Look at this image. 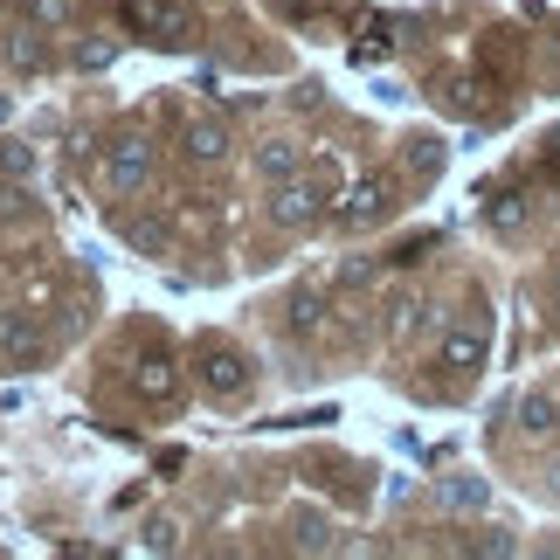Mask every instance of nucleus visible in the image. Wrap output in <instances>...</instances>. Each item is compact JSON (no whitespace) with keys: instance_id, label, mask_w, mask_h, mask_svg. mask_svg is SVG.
I'll list each match as a JSON object with an SVG mask.
<instances>
[{"instance_id":"obj_1","label":"nucleus","mask_w":560,"mask_h":560,"mask_svg":"<svg viewBox=\"0 0 560 560\" xmlns=\"http://www.w3.org/2000/svg\"><path fill=\"white\" fill-rule=\"evenodd\" d=\"M194 381H201L214 401H235V395H249V353L222 347V339H201V347H194Z\"/></svg>"},{"instance_id":"obj_11","label":"nucleus","mask_w":560,"mask_h":560,"mask_svg":"<svg viewBox=\"0 0 560 560\" xmlns=\"http://www.w3.org/2000/svg\"><path fill=\"white\" fill-rule=\"evenodd\" d=\"M478 360H485V332L478 326H457L443 339V368H478Z\"/></svg>"},{"instance_id":"obj_22","label":"nucleus","mask_w":560,"mask_h":560,"mask_svg":"<svg viewBox=\"0 0 560 560\" xmlns=\"http://www.w3.org/2000/svg\"><path fill=\"white\" fill-rule=\"evenodd\" d=\"M553 305H560V270H553Z\"/></svg>"},{"instance_id":"obj_19","label":"nucleus","mask_w":560,"mask_h":560,"mask_svg":"<svg viewBox=\"0 0 560 560\" xmlns=\"http://www.w3.org/2000/svg\"><path fill=\"white\" fill-rule=\"evenodd\" d=\"M520 214H526L520 201H499V208H491V229H520Z\"/></svg>"},{"instance_id":"obj_15","label":"nucleus","mask_w":560,"mask_h":560,"mask_svg":"<svg viewBox=\"0 0 560 560\" xmlns=\"http://www.w3.org/2000/svg\"><path fill=\"white\" fill-rule=\"evenodd\" d=\"M35 145H0V174H8V180H35Z\"/></svg>"},{"instance_id":"obj_4","label":"nucleus","mask_w":560,"mask_h":560,"mask_svg":"<svg viewBox=\"0 0 560 560\" xmlns=\"http://www.w3.org/2000/svg\"><path fill=\"white\" fill-rule=\"evenodd\" d=\"M104 180H112L118 194H132V187H145V180H153V145H145L139 132H132V139H118L112 153H104Z\"/></svg>"},{"instance_id":"obj_2","label":"nucleus","mask_w":560,"mask_h":560,"mask_svg":"<svg viewBox=\"0 0 560 560\" xmlns=\"http://www.w3.org/2000/svg\"><path fill=\"white\" fill-rule=\"evenodd\" d=\"M125 28L145 35V42H187L194 14L180 8V0H125Z\"/></svg>"},{"instance_id":"obj_12","label":"nucleus","mask_w":560,"mask_h":560,"mask_svg":"<svg viewBox=\"0 0 560 560\" xmlns=\"http://www.w3.org/2000/svg\"><path fill=\"white\" fill-rule=\"evenodd\" d=\"M42 56H49V49H42V28H35V21H21L14 42H8V62H14V70H42Z\"/></svg>"},{"instance_id":"obj_6","label":"nucleus","mask_w":560,"mask_h":560,"mask_svg":"<svg viewBox=\"0 0 560 560\" xmlns=\"http://www.w3.org/2000/svg\"><path fill=\"white\" fill-rule=\"evenodd\" d=\"M0 360H14V368L42 360V326L28 312H0Z\"/></svg>"},{"instance_id":"obj_23","label":"nucleus","mask_w":560,"mask_h":560,"mask_svg":"<svg viewBox=\"0 0 560 560\" xmlns=\"http://www.w3.org/2000/svg\"><path fill=\"white\" fill-rule=\"evenodd\" d=\"M0 125H8V97H0Z\"/></svg>"},{"instance_id":"obj_21","label":"nucleus","mask_w":560,"mask_h":560,"mask_svg":"<svg viewBox=\"0 0 560 560\" xmlns=\"http://www.w3.org/2000/svg\"><path fill=\"white\" fill-rule=\"evenodd\" d=\"M270 8H284V14H298V8H312V0H270Z\"/></svg>"},{"instance_id":"obj_16","label":"nucleus","mask_w":560,"mask_h":560,"mask_svg":"<svg viewBox=\"0 0 560 560\" xmlns=\"http://www.w3.org/2000/svg\"><path fill=\"white\" fill-rule=\"evenodd\" d=\"M35 28H70V0H28Z\"/></svg>"},{"instance_id":"obj_7","label":"nucleus","mask_w":560,"mask_h":560,"mask_svg":"<svg viewBox=\"0 0 560 560\" xmlns=\"http://www.w3.org/2000/svg\"><path fill=\"white\" fill-rule=\"evenodd\" d=\"M387 194H395V187H387V174H368V180H353L347 187V201H339V222H381V214H387Z\"/></svg>"},{"instance_id":"obj_18","label":"nucleus","mask_w":560,"mask_h":560,"mask_svg":"<svg viewBox=\"0 0 560 560\" xmlns=\"http://www.w3.org/2000/svg\"><path fill=\"white\" fill-rule=\"evenodd\" d=\"M180 547V526L174 520H153V526H145V553H174Z\"/></svg>"},{"instance_id":"obj_14","label":"nucleus","mask_w":560,"mask_h":560,"mask_svg":"<svg viewBox=\"0 0 560 560\" xmlns=\"http://www.w3.org/2000/svg\"><path fill=\"white\" fill-rule=\"evenodd\" d=\"M70 62H77V70H112V62H118V42H77Z\"/></svg>"},{"instance_id":"obj_8","label":"nucleus","mask_w":560,"mask_h":560,"mask_svg":"<svg viewBox=\"0 0 560 560\" xmlns=\"http://www.w3.org/2000/svg\"><path fill=\"white\" fill-rule=\"evenodd\" d=\"M512 422L526 429V436H553L560 429V387H533V395L512 401Z\"/></svg>"},{"instance_id":"obj_9","label":"nucleus","mask_w":560,"mask_h":560,"mask_svg":"<svg viewBox=\"0 0 560 560\" xmlns=\"http://www.w3.org/2000/svg\"><path fill=\"white\" fill-rule=\"evenodd\" d=\"M298 166H305V145H291V139H270L264 153H256V174H264L270 187H277V180H291Z\"/></svg>"},{"instance_id":"obj_10","label":"nucleus","mask_w":560,"mask_h":560,"mask_svg":"<svg viewBox=\"0 0 560 560\" xmlns=\"http://www.w3.org/2000/svg\"><path fill=\"white\" fill-rule=\"evenodd\" d=\"M174 387H180V374H174V360H139V395L145 401H174Z\"/></svg>"},{"instance_id":"obj_17","label":"nucleus","mask_w":560,"mask_h":560,"mask_svg":"<svg viewBox=\"0 0 560 560\" xmlns=\"http://www.w3.org/2000/svg\"><path fill=\"white\" fill-rule=\"evenodd\" d=\"M125 235H132V243H145V249H160V243H166V222H160V214H132V222H125Z\"/></svg>"},{"instance_id":"obj_5","label":"nucleus","mask_w":560,"mask_h":560,"mask_svg":"<svg viewBox=\"0 0 560 560\" xmlns=\"http://www.w3.org/2000/svg\"><path fill=\"white\" fill-rule=\"evenodd\" d=\"M180 153H187L194 166H229L235 139H229V125H222V118H187V132H180Z\"/></svg>"},{"instance_id":"obj_13","label":"nucleus","mask_w":560,"mask_h":560,"mask_svg":"<svg viewBox=\"0 0 560 560\" xmlns=\"http://www.w3.org/2000/svg\"><path fill=\"white\" fill-rule=\"evenodd\" d=\"M436 499H443L450 512H478V505H485V485H478V478H443Z\"/></svg>"},{"instance_id":"obj_3","label":"nucleus","mask_w":560,"mask_h":560,"mask_svg":"<svg viewBox=\"0 0 560 560\" xmlns=\"http://www.w3.org/2000/svg\"><path fill=\"white\" fill-rule=\"evenodd\" d=\"M264 214H270V229H291V235H298V229H312V222H318V187H312L305 174L277 180V187H270V208H264Z\"/></svg>"},{"instance_id":"obj_20","label":"nucleus","mask_w":560,"mask_h":560,"mask_svg":"<svg viewBox=\"0 0 560 560\" xmlns=\"http://www.w3.org/2000/svg\"><path fill=\"white\" fill-rule=\"evenodd\" d=\"M547 491H553V499H560V457L547 464Z\"/></svg>"}]
</instances>
